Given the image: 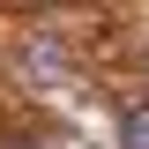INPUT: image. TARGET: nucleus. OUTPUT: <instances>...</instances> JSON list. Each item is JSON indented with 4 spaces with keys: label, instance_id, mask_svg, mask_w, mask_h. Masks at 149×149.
<instances>
[{
    "label": "nucleus",
    "instance_id": "obj_1",
    "mask_svg": "<svg viewBox=\"0 0 149 149\" xmlns=\"http://www.w3.org/2000/svg\"><path fill=\"white\" fill-rule=\"evenodd\" d=\"M15 67H22V82H37V90H52V82H67V45L60 37H22V52H15Z\"/></svg>",
    "mask_w": 149,
    "mask_h": 149
},
{
    "label": "nucleus",
    "instance_id": "obj_2",
    "mask_svg": "<svg viewBox=\"0 0 149 149\" xmlns=\"http://www.w3.org/2000/svg\"><path fill=\"white\" fill-rule=\"evenodd\" d=\"M119 142H127V149H149V112H142V104L119 112Z\"/></svg>",
    "mask_w": 149,
    "mask_h": 149
}]
</instances>
